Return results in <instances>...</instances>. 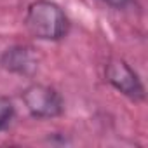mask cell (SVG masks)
Returning <instances> with one entry per match:
<instances>
[{
  "label": "cell",
  "mask_w": 148,
  "mask_h": 148,
  "mask_svg": "<svg viewBox=\"0 0 148 148\" xmlns=\"http://www.w3.org/2000/svg\"><path fill=\"white\" fill-rule=\"evenodd\" d=\"M25 26L38 40H61L70 30V19L56 2L35 0L26 9Z\"/></svg>",
  "instance_id": "6da1fadb"
},
{
  "label": "cell",
  "mask_w": 148,
  "mask_h": 148,
  "mask_svg": "<svg viewBox=\"0 0 148 148\" xmlns=\"http://www.w3.org/2000/svg\"><path fill=\"white\" fill-rule=\"evenodd\" d=\"M21 99H23L26 110L30 112V115L35 119L59 117L63 113V108H64V101H63L61 94L54 87H49L44 84L28 86L23 91Z\"/></svg>",
  "instance_id": "7a4b0ae2"
},
{
  "label": "cell",
  "mask_w": 148,
  "mask_h": 148,
  "mask_svg": "<svg viewBox=\"0 0 148 148\" xmlns=\"http://www.w3.org/2000/svg\"><path fill=\"white\" fill-rule=\"evenodd\" d=\"M105 79L113 89H117L120 94L127 96L132 101H141L145 98V87L138 73L120 58H112L106 63Z\"/></svg>",
  "instance_id": "3957f363"
},
{
  "label": "cell",
  "mask_w": 148,
  "mask_h": 148,
  "mask_svg": "<svg viewBox=\"0 0 148 148\" xmlns=\"http://www.w3.org/2000/svg\"><path fill=\"white\" fill-rule=\"evenodd\" d=\"M0 66L18 75H32L37 70L38 61L32 47L28 45H12L0 56Z\"/></svg>",
  "instance_id": "277c9868"
},
{
  "label": "cell",
  "mask_w": 148,
  "mask_h": 148,
  "mask_svg": "<svg viewBox=\"0 0 148 148\" xmlns=\"http://www.w3.org/2000/svg\"><path fill=\"white\" fill-rule=\"evenodd\" d=\"M14 117V105L9 98L0 96V131H4Z\"/></svg>",
  "instance_id": "5b68a950"
},
{
  "label": "cell",
  "mask_w": 148,
  "mask_h": 148,
  "mask_svg": "<svg viewBox=\"0 0 148 148\" xmlns=\"http://www.w3.org/2000/svg\"><path fill=\"white\" fill-rule=\"evenodd\" d=\"M103 2L115 7V9H124V7H127L131 4V0H103Z\"/></svg>",
  "instance_id": "8992f818"
}]
</instances>
